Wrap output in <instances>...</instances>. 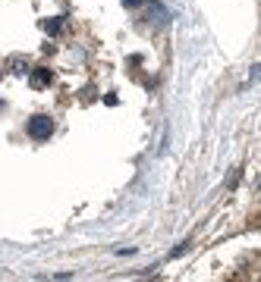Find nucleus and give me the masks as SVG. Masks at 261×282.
I'll list each match as a JSON object with an SVG mask.
<instances>
[{
	"mask_svg": "<svg viewBox=\"0 0 261 282\" xmlns=\"http://www.w3.org/2000/svg\"><path fill=\"white\" fill-rule=\"evenodd\" d=\"M25 132H29V138H35V141H48L53 135V119L51 116H32L29 123H25Z\"/></svg>",
	"mask_w": 261,
	"mask_h": 282,
	"instance_id": "1",
	"label": "nucleus"
},
{
	"mask_svg": "<svg viewBox=\"0 0 261 282\" xmlns=\"http://www.w3.org/2000/svg\"><path fill=\"white\" fill-rule=\"evenodd\" d=\"M29 82L32 88H48V85L53 82V69H48V66H35V69H29Z\"/></svg>",
	"mask_w": 261,
	"mask_h": 282,
	"instance_id": "2",
	"label": "nucleus"
},
{
	"mask_svg": "<svg viewBox=\"0 0 261 282\" xmlns=\"http://www.w3.org/2000/svg\"><path fill=\"white\" fill-rule=\"evenodd\" d=\"M44 31H48V35H57V31H60V19H48V22H44Z\"/></svg>",
	"mask_w": 261,
	"mask_h": 282,
	"instance_id": "3",
	"label": "nucleus"
},
{
	"mask_svg": "<svg viewBox=\"0 0 261 282\" xmlns=\"http://www.w3.org/2000/svg\"><path fill=\"white\" fill-rule=\"evenodd\" d=\"M186 251H189V241H183L179 248H173V251H170V257H179V254H186Z\"/></svg>",
	"mask_w": 261,
	"mask_h": 282,
	"instance_id": "4",
	"label": "nucleus"
},
{
	"mask_svg": "<svg viewBox=\"0 0 261 282\" xmlns=\"http://www.w3.org/2000/svg\"><path fill=\"white\" fill-rule=\"evenodd\" d=\"M13 72H19V76H22V72H29V69H25L22 60H16V63H13Z\"/></svg>",
	"mask_w": 261,
	"mask_h": 282,
	"instance_id": "5",
	"label": "nucleus"
},
{
	"mask_svg": "<svg viewBox=\"0 0 261 282\" xmlns=\"http://www.w3.org/2000/svg\"><path fill=\"white\" fill-rule=\"evenodd\" d=\"M142 0H123V6H139Z\"/></svg>",
	"mask_w": 261,
	"mask_h": 282,
	"instance_id": "6",
	"label": "nucleus"
},
{
	"mask_svg": "<svg viewBox=\"0 0 261 282\" xmlns=\"http://www.w3.org/2000/svg\"><path fill=\"white\" fill-rule=\"evenodd\" d=\"M0 107H3V104H0Z\"/></svg>",
	"mask_w": 261,
	"mask_h": 282,
	"instance_id": "7",
	"label": "nucleus"
}]
</instances>
